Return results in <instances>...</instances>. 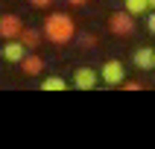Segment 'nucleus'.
I'll return each mask as SVG.
<instances>
[{
	"label": "nucleus",
	"instance_id": "f257e3e1",
	"mask_svg": "<svg viewBox=\"0 0 155 149\" xmlns=\"http://www.w3.org/2000/svg\"><path fill=\"white\" fill-rule=\"evenodd\" d=\"M73 35H76V24H73V18L68 12H53L47 15L44 21V38L56 47H64V44L73 41Z\"/></svg>",
	"mask_w": 155,
	"mask_h": 149
},
{
	"label": "nucleus",
	"instance_id": "f03ea898",
	"mask_svg": "<svg viewBox=\"0 0 155 149\" xmlns=\"http://www.w3.org/2000/svg\"><path fill=\"white\" fill-rule=\"evenodd\" d=\"M97 76L103 79L105 85H120L123 79H126V64L117 61V59H108V61H103V67H100Z\"/></svg>",
	"mask_w": 155,
	"mask_h": 149
},
{
	"label": "nucleus",
	"instance_id": "7ed1b4c3",
	"mask_svg": "<svg viewBox=\"0 0 155 149\" xmlns=\"http://www.w3.org/2000/svg\"><path fill=\"white\" fill-rule=\"evenodd\" d=\"M108 29H111L114 35H120V38H126V35L135 32V18L123 9V12H114V15H108Z\"/></svg>",
	"mask_w": 155,
	"mask_h": 149
},
{
	"label": "nucleus",
	"instance_id": "20e7f679",
	"mask_svg": "<svg viewBox=\"0 0 155 149\" xmlns=\"http://www.w3.org/2000/svg\"><path fill=\"white\" fill-rule=\"evenodd\" d=\"M97 82H100V76H97L94 67H76L73 70V88H79V91H94Z\"/></svg>",
	"mask_w": 155,
	"mask_h": 149
},
{
	"label": "nucleus",
	"instance_id": "39448f33",
	"mask_svg": "<svg viewBox=\"0 0 155 149\" xmlns=\"http://www.w3.org/2000/svg\"><path fill=\"white\" fill-rule=\"evenodd\" d=\"M132 64L138 70H152L155 67V50L149 47V44H140L138 50L132 53Z\"/></svg>",
	"mask_w": 155,
	"mask_h": 149
},
{
	"label": "nucleus",
	"instance_id": "423d86ee",
	"mask_svg": "<svg viewBox=\"0 0 155 149\" xmlns=\"http://www.w3.org/2000/svg\"><path fill=\"white\" fill-rule=\"evenodd\" d=\"M24 29V21L18 15H0V38H18V32Z\"/></svg>",
	"mask_w": 155,
	"mask_h": 149
},
{
	"label": "nucleus",
	"instance_id": "0eeeda50",
	"mask_svg": "<svg viewBox=\"0 0 155 149\" xmlns=\"http://www.w3.org/2000/svg\"><path fill=\"white\" fill-rule=\"evenodd\" d=\"M26 53H29V50H26V47L18 41V38H6V44H3V59H6L9 64H18V61L26 56Z\"/></svg>",
	"mask_w": 155,
	"mask_h": 149
},
{
	"label": "nucleus",
	"instance_id": "6e6552de",
	"mask_svg": "<svg viewBox=\"0 0 155 149\" xmlns=\"http://www.w3.org/2000/svg\"><path fill=\"white\" fill-rule=\"evenodd\" d=\"M18 64H21V70H24V76H38V73L44 70V59H41V56H35L32 50L26 53Z\"/></svg>",
	"mask_w": 155,
	"mask_h": 149
},
{
	"label": "nucleus",
	"instance_id": "1a4fd4ad",
	"mask_svg": "<svg viewBox=\"0 0 155 149\" xmlns=\"http://www.w3.org/2000/svg\"><path fill=\"white\" fill-rule=\"evenodd\" d=\"M18 41L24 44L26 50H35L38 41H41V35H38V29H32V26H24V29L18 32Z\"/></svg>",
	"mask_w": 155,
	"mask_h": 149
},
{
	"label": "nucleus",
	"instance_id": "9d476101",
	"mask_svg": "<svg viewBox=\"0 0 155 149\" xmlns=\"http://www.w3.org/2000/svg\"><path fill=\"white\" fill-rule=\"evenodd\" d=\"M149 0H126V12H129L132 18H138V15H143V12H149Z\"/></svg>",
	"mask_w": 155,
	"mask_h": 149
},
{
	"label": "nucleus",
	"instance_id": "9b49d317",
	"mask_svg": "<svg viewBox=\"0 0 155 149\" xmlns=\"http://www.w3.org/2000/svg\"><path fill=\"white\" fill-rule=\"evenodd\" d=\"M68 88V82L61 76H44L41 79V91H64Z\"/></svg>",
	"mask_w": 155,
	"mask_h": 149
},
{
	"label": "nucleus",
	"instance_id": "f8f14e48",
	"mask_svg": "<svg viewBox=\"0 0 155 149\" xmlns=\"http://www.w3.org/2000/svg\"><path fill=\"white\" fill-rule=\"evenodd\" d=\"M82 47H97V35H94V32L82 35Z\"/></svg>",
	"mask_w": 155,
	"mask_h": 149
},
{
	"label": "nucleus",
	"instance_id": "ddd939ff",
	"mask_svg": "<svg viewBox=\"0 0 155 149\" xmlns=\"http://www.w3.org/2000/svg\"><path fill=\"white\" fill-rule=\"evenodd\" d=\"M120 88H123V91H140L143 85H140V82H126V79H123V82H120Z\"/></svg>",
	"mask_w": 155,
	"mask_h": 149
},
{
	"label": "nucleus",
	"instance_id": "4468645a",
	"mask_svg": "<svg viewBox=\"0 0 155 149\" xmlns=\"http://www.w3.org/2000/svg\"><path fill=\"white\" fill-rule=\"evenodd\" d=\"M143 15H147V29L155 32V15H149V12H143Z\"/></svg>",
	"mask_w": 155,
	"mask_h": 149
},
{
	"label": "nucleus",
	"instance_id": "2eb2a0df",
	"mask_svg": "<svg viewBox=\"0 0 155 149\" xmlns=\"http://www.w3.org/2000/svg\"><path fill=\"white\" fill-rule=\"evenodd\" d=\"M29 3H32L35 9H47V6H50V3H53V0H29Z\"/></svg>",
	"mask_w": 155,
	"mask_h": 149
},
{
	"label": "nucleus",
	"instance_id": "dca6fc26",
	"mask_svg": "<svg viewBox=\"0 0 155 149\" xmlns=\"http://www.w3.org/2000/svg\"><path fill=\"white\" fill-rule=\"evenodd\" d=\"M68 3H70V6H85L88 0H68Z\"/></svg>",
	"mask_w": 155,
	"mask_h": 149
},
{
	"label": "nucleus",
	"instance_id": "f3484780",
	"mask_svg": "<svg viewBox=\"0 0 155 149\" xmlns=\"http://www.w3.org/2000/svg\"><path fill=\"white\" fill-rule=\"evenodd\" d=\"M149 6H155V0H149Z\"/></svg>",
	"mask_w": 155,
	"mask_h": 149
}]
</instances>
